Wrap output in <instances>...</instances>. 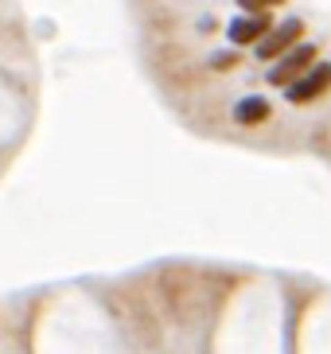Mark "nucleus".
<instances>
[{
    "label": "nucleus",
    "instance_id": "obj_1",
    "mask_svg": "<svg viewBox=\"0 0 331 354\" xmlns=\"http://www.w3.org/2000/svg\"><path fill=\"white\" fill-rule=\"evenodd\" d=\"M312 66H316V47H312V43H296L292 51L280 55V63L265 74V82L269 86H292L304 71H312Z\"/></svg>",
    "mask_w": 331,
    "mask_h": 354
},
{
    "label": "nucleus",
    "instance_id": "obj_2",
    "mask_svg": "<svg viewBox=\"0 0 331 354\" xmlns=\"http://www.w3.org/2000/svg\"><path fill=\"white\" fill-rule=\"evenodd\" d=\"M301 35H304L301 20H285L280 28H273V32H265L258 39V59H280L285 51H292L301 43Z\"/></svg>",
    "mask_w": 331,
    "mask_h": 354
},
{
    "label": "nucleus",
    "instance_id": "obj_3",
    "mask_svg": "<svg viewBox=\"0 0 331 354\" xmlns=\"http://www.w3.org/2000/svg\"><path fill=\"white\" fill-rule=\"evenodd\" d=\"M328 82H331V66L316 63L312 71H304L301 78L289 86V102L292 105H304V102H312V97H320L323 90H328Z\"/></svg>",
    "mask_w": 331,
    "mask_h": 354
},
{
    "label": "nucleus",
    "instance_id": "obj_4",
    "mask_svg": "<svg viewBox=\"0 0 331 354\" xmlns=\"http://www.w3.org/2000/svg\"><path fill=\"white\" fill-rule=\"evenodd\" d=\"M265 32H269V16H242V20L230 24L226 35L234 47H246V43H258Z\"/></svg>",
    "mask_w": 331,
    "mask_h": 354
},
{
    "label": "nucleus",
    "instance_id": "obj_5",
    "mask_svg": "<svg viewBox=\"0 0 331 354\" xmlns=\"http://www.w3.org/2000/svg\"><path fill=\"white\" fill-rule=\"evenodd\" d=\"M265 117H269V102L258 97V94L242 97V102L234 105V121H238V125H261Z\"/></svg>",
    "mask_w": 331,
    "mask_h": 354
},
{
    "label": "nucleus",
    "instance_id": "obj_6",
    "mask_svg": "<svg viewBox=\"0 0 331 354\" xmlns=\"http://www.w3.org/2000/svg\"><path fill=\"white\" fill-rule=\"evenodd\" d=\"M238 4L249 12V16H265V12L273 8V4H285V0H238Z\"/></svg>",
    "mask_w": 331,
    "mask_h": 354
},
{
    "label": "nucleus",
    "instance_id": "obj_7",
    "mask_svg": "<svg viewBox=\"0 0 331 354\" xmlns=\"http://www.w3.org/2000/svg\"><path fill=\"white\" fill-rule=\"evenodd\" d=\"M211 66H218V71H226V66H234V55H215V59H211Z\"/></svg>",
    "mask_w": 331,
    "mask_h": 354
}]
</instances>
